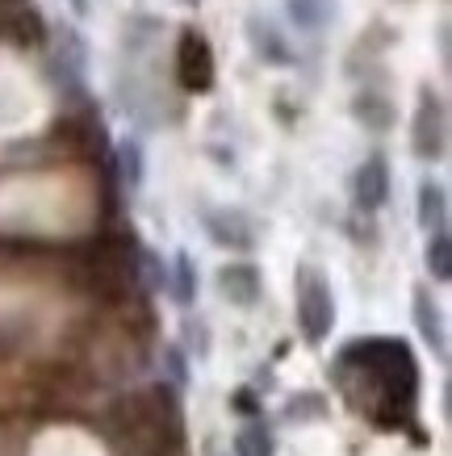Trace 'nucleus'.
Listing matches in <instances>:
<instances>
[{
    "label": "nucleus",
    "instance_id": "nucleus-1",
    "mask_svg": "<svg viewBox=\"0 0 452 456\" xmlns=\"http://www.w3.org/2000/svg\"><path fill=\"white\" fill-rule=\"evenodd\" d=\"M340 364L360 369V377H369V411L382 419V428H398V419L411 415L419 369H415L411 347L402 339H357L340 352Z\"/></svg>",
    "mask_w": 452,
    "mask_h": 456
},
{
    "label": "nucleus",
    "instance_id": "nucleus-2",
    "mask_svg": "<svg viewBox=\"0 0 452 456\" xmlns=\"http://www.w3.org/2000/svg\"><path fill=\"white\" fill-rule=\"evenodd\" d=\"M293 305H298V331L306 344H323L335 327V297H331L327 277L315 264H298L293 273Z\"/></svg>",
    "mask_w": 452,
    "mask_h": 456
},
{
    "label": "nucleus",
    "instance_id": "nucleus-3",
    "mask_svg": "<svg viewBox=\"0 0 452 456\" xmlns=\"http://www.w3.org/2000/svg\"><path fill=\"white\" fill-rule=\"evenodd\" d=\"M214 51H210V42L201 29H180L177 38V80L185 93H197V97H206L210 88H214Z\"/></svg>",
    "mask_w": 452,
    "mask_h": 456
},
{
    "label": "nucleus",
    "instance_id": "nucleus-4",
    "mask_svg": "<svg viewBox=\"0 0 452 456\" xmlns=\"http://www.w3.org/2000/svg\"><path fill=\"white\" fill-rule=\"evenodd\" d=\"M411 142H415V155H419V159H444V151H448V110H444L440 93H431V88L419 93Z\"/></svg>",
    "mask_w": 452,
    "mask_h": 456
},
{
    "label": "nucleus",
    "instance_id": "nucleus-5",
    "mask_svg": "<svg viewBox=\"0 0 452 456\" xmlns=\"http://www.w3.org/2000/svg\"><path fill=\"white\" fill-rule=\"evenodd\" d=\"M218 289L231 305H256L264 297V277H260L256 264L231 260V264H222L218 268Z\"/></svg>",
    "mask_w": 452,
    "mask_h": 456
},
{
    "label": "nucleus",
    "instance_id": "nucleus-6",
    "mask_svg": "<svg viewBox=\"0 0 452 456\" xmlns=\"http://www.w3.org/2000/svg\"><path fill=\"white\" fill-rule=\"evenodd\" d=\"M206 235L226 251L256 248V231H251L247 214H239V209H206Z\"/></svg>",
    "mask_w": 452,
    "mask_h": 456
},
{
    "label": "nucleus",
    "instance_id": "nucleus-7",
    "mask_svg": "<svg viewBox=\"0 0 452 456\" xmlns=\"http://www.w3.org/2000/svg\"><path fill=\"white\" fill-rule=\"evenodd\" d=\"M352 189H357V206L365 209V214H373V209H382L385 201H390V164H385L382 151H373L369 159L357 167Z\"/></svg>",
    "mask_w": 452,
    "mask_h": 456
},
{
    "label": "nucleus",
    "instance_id": "nucleus-8",
    "mask_svg": "<svg viewBox=\"0 0 452 456\" xmlns=\"http://www.w3.org/2000/svg\"><path fill=\"white\" fill-rule=\"evenodd\" d=\"M411 310H415V327H419V335H423V344L431 347V356L444 360L448 356V331H444V314H440L436 297H431L427 289H415Z\"/></svg>",
    "mask_w": 452,
    "mask_h": 456
},
{
    "label": "nucleus",
    "instance_id": "nucleus-9",
    "mask_svg": "<svg viewBox=\"0 0 452 456\" xmlns=\"http://www.w3.org/2000/svg\"><path fill=\"white\" fill-rule=\"evenodd\" d=\"M247 38H251V51H256L264 63H273V68H285V63H293L285 38L276 34L273 21H264V17H247Z\"/></svg>",
    "mask_w": 452,
    "mask_h": 456
},
{
    "label": "nucleus",
    "instance_id": "nucleus-10",
    "mask_svg": "<svg viewBox=\"0 0 452 456\" xmlns=\"http://www.w3.org/2000/svg\"><path fill=\"white\" fill-rule=\"evenodd\" d=\"M415 209H419V222H423L427 231H448V189L440 180H423L419 184Z\"/></svg>",
    "mask_w": 452,
    "mask_h": 456
},
{
    "label": "nucleus",
    "instance_id": "nucleus-11",
    "mask_svg": "<svg viewBox=\"0 0 452 456\" xmlns=\"http://www.w3.org/2000/svg\"><path fill=\"white\" fill-rule=\"evenodd\" d=\"M285 9L293 17V26L310 29V34H318V29H327L335 21V0H285Z\"/></svg>",
    "mask_w": 452,
    "mask_h": 456
},
{
    "label": "nucleus",
    "instance_id": "nucleus-12",
    "mask_svg": "<svg viewBox=\"0 0 452 456\" xmlns=\"http://www.w3.org/2000/svg\"><path fill=\"white\" fill-rule=\"evenodd\" d=\"M168 289H172V302L189 310L197 302V268H193L189 251H177L172 256V277H168Z\"/></svg>",
    "mask_w": 452,
    "mask_h": 456
},
{
    "label": "nucleus",
    "instance_id": "nucleus-13",
    "mask_svg": "<svg viewBox=\"0 0 452 456\" xmlns=\"http://www.w3.org/2000/svg\"><path fill=\"white\" fill-rule=\"evenodd\" d=\"M234 456H276V440L264 419H247L234 436Z\"/></svg>",
    "mask_w": 452,
    "mask_h": 456
},
{
    "label": "nucleus",
    "instance_id": "nucleus-14",
    "mask_svg": "<svg viewBox=\"0 0 452 456\" xmlns=\"http://www.w3.org/2000/svg\"><path fill=\"white\" fill-rule=\"evenodd\" d=\"M423 264H427V273H431V281H440V285H448L452 281V239H448V231H427Z\"/></svg>",
    "mask_w": 452,
    "mask_h": 456
},
{
    "label": "nucleus",
    "instance_id": "nucleus-15",
    "mask_svg": "<svg viewBox=\"0 0 452 456\" xmlns=\"http://www.w3.org/2000/svg\"><path fill=\"white\" fill-rule=\"evenodd\" d=\"M357 118L369 126V130H390L394 110H390V101L377 97V93H360V97H357Z\"/></svg>",
    "mask_w": 452,
    "mask_h": 456
},
{
    "label": "nucleus",
    "instance_id": "nucleus-16",
    "mask_svg": "<svg viewBox=\"0 0 452 456\" xmlns=\"http://www.w3.org/2000/svg\"><path fill=\"white\" fill-rule=\"evenodd\" d=\"M118 167H122V184L130 193H138V184H143V151H138V142L118 147Z\"/></svg>",
    "mask_w": 452,
    "mask_h": 456
}]
</instances>
